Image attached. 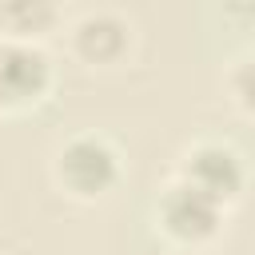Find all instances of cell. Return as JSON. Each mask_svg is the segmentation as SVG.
<instances>
[{
    "instance_id": "1",
    "label": "cell",
    "mask_w": 255,
    "mask_h": 255,
    "mask_svg": "<svg viewBox=\"0 0 255 255\" xmlns=\"http://www.w3.org/2000/svg\"><path fill=\"white\" fill-rule=\"evenodd\" d=\"M120 151L112 147V139L96 135V131H80L72 139H64L52 155V175L56 183L72 195V199H100L120 183Z\"/></svg>"
},
{
    "instance_id": "2",
    "label": "cell",
    "mask_w": 255,
    "mask_h": 255,
    "mask_svg": "<svg viewBox=\"0 0 255 255\" xmlns=\"http://www.w3.org/2000/svg\"><path fill=\"white\" fill-rule=\"evenodd\" d=\"M155 223L175 247H203L223 223V203L175 175L155 199Z\"/></svg>"
},
{
    "instance_id": "3",
    "label": "cell",
    "mask_w": 255,
    "mask_h": 255,
    "mask_svg": "<svg viewBox=\"0 0 255 255\" xmlns=\"http://www.w3.org/2000/svg\"><path fill=\"white\" fill-rule=\"evenodd\" d=\"M179 179H187L191 187H199L203 195H211L215 203H235L243 195V183H247V167H243V155L223 143V139H199L191 143L183 155H179Z\"/></svg>"
},
{
    "instance_id": "4",
    "label": "cell",
    "mask_w": 255,
    "mask_h": 255,
    "mask_svg": "<svg viewBox=\"0 0 255 255\" xmlns=\"http://www.w3.org/2000/svg\"><path fill=\"white\" fill-rule=\"evenodd\" d=\"M52 88V60L32 40H0V108L32 104Z\"/></svg>"
},
{
    "instance_id": "5",
    "label": "cell",
    "mask_w": 255,
    "mask_h": 255,
    "mask_svg": "<svg viewBox=\"0 0 255 255\" xmlns=\"http://www.w3.org/2000/svg\"><path fill=\"white\" fill-rule=\"evenodd\" d=\"M68 44L84 64H116L131 48V24L112 8H88L68 24Z\"/></svg>"
},
{
    "instance_id": "6",
    "label": "cell",
    "mask_w": 255,
    "mask_h": 255,
    "mask_svg": "<svg viewBox=\"0 0 255 255\" xmlns=\"http://www.w3.org/2000/svg\"><path fill=\"white\" fill-rule=\"evenodd\" d=\"M60 8L52 0H0V40H32L56 28Z\"/></svg>"
},
{
    "instance_id": "7",
    "label": "cell",
    "mask_w": 255,
    "mask_h": 255,
    "mask_svg": "<svg viewBox=\"0 0 255 255\" xmlns=\"http://www.w3.org/2000/svg\"><path fill=\"white\" fill-rule=\"evenodd\" d=\"M227 92H231V100H235L239 112L255 116V52L251 56H239L227 68Z\"/></svg>"
},
{
    "instance_id": "8",
    "label": "cell",
    "mask_w": 255,
    "mask_h": 255,
    "mask_svg": "<svg viewBox=\"0 0 255 255\" xmlns=\"http://www.w3.org/2000/svg\"><path fill=\"white\" fill-rule=\"evenodd\" d=\"M175 255H211V251H207V247H179Z\"/></svg>"
}]
</instances>
